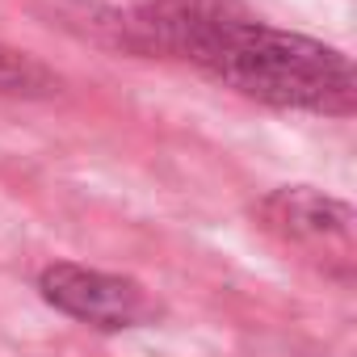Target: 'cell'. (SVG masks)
I'll return each mask as SVG.
<instances>
[{"instance_id":"obj_3","label":"cell","mask_w":357,"mask_h":357,"mask_svg":"<svg viewBox=\"0 0 357 357\" xmlns=\"http://www.w3.org/2000/svg\"><path fill=\"white\" fill-rule=\"evenodd\" d=\"M261 227L282 240L286 248H298L319 269L349 278L353 273V211L311 185H286L257 202Z\"/></svg>"},{"instance_id":"obj_2","label":"cell","mask_w":357,"mask_h":357,"mask_svg":"<svg viewBox=\"0 0 357 357\" xmlns=\"http://www.w3.org/2000/svg\"><path fill=\"white\" fill-rule=\"evenodd\" d=\"M236 9V0H59V13L84 38L126 55H164L185 63Z\"/></svg>"},{"instance_id":"obj_4","label":"cell","mask_w":357,"mask_h":357,"mask_svg":"<svg viewBox=\"0 0 357 357\" xmlns=\"http://www.w3.org/2000/svg\"><path fill=\"white\" fill-rule=\"evenodd\" d=\"M38 290L55 311H63L89 328H101V332H122V328L151 319V303H147L143 286L130 278L105 273V269L55 261L43 269Z\"/></svg>"},{"instance_id":"obj_1","label":"cell","mask_w":357,"mask_h":357,"mask_svg":"<svg viewBox=\"0 0 357 357\" xmlns=\"http://www.w3.org/2000/svg\"><path fill=\"white\" fill-rule=\"evenodd\" d=\"M190 63L215 76L219 84L278 109H311L344 118L357 105L353 63L336 47H324L290 30H273L248 17L244 9L219 22L190 55Z\"/></svg>"},{"instance_id":"obj_5","label":"cell","mask_w":357,"mask_h":357,"mask_svg":"<svg viewBox=\"0 0 357 357\" xmlns=\"http://www.w3.org/2000/svg\"><path fill=\"white\" fill-rule=\"evenodd\" d=\"M59 89V76L51 68H43L34 55L0 47V93L9 97H47Z\"/></svg>"}]
</instances>
